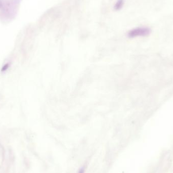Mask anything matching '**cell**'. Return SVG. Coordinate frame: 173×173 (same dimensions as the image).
<instances>
[{
  "instance_id": "1",
  "label": "cell",
  "mask_w": 173,
  "mask_h": 173,
  "mask_svg": "<svg viewBox=\"0 0 173 173\" xmlns=\"http://www.w3.org/2000/svg\"><path fill=\"white\" fill-rule=\"evenodd\" d=\"M151 30L147 27H139L130 30L128 36L129 37L134 38L136 37H145L150 35Z\"/></svg>"
},
{
  "instance_id": "2",
  "label": "cell",
  "mask_w": 173,
  "mask_h": 173,
  "mask_svg": "<svg viewBox=\"0 0 173 173\" xmlns=\"http://www.w3.org/2000/svg\"><path fill=\"white\" fill-rule=\"evenodd\" d=\"M124 5V0H118L114 5V9L116 10H120Z\"/></svg>"
},
{
  "instance_id": "3",
  "label": "cell",
  "mask_w": 173,
  "mask_h": 173,
  "mask_svg": "<svg viewBox=\"0 0 173 173\" xmlns=\"http://www.w3.org/2000/svg\"><path fill=\"white\" fill-rule=\"evenodd\" d=\"M9 67V63H6L2 68L1 69V72H5V71L7 70V69Z\"/></svg>"
},
{
  "instance_id": "4",
  "label": "cell",
  "mask_w": 173,
  "mask_h": 173,
  "mask_svg": "<svg viewBox=\"0 0 173 173\" xmlns=\"http://www.w3.org/2000/svg\"><path fill=\"white\" fill-rule=\"evenodd\" d=\"M84 171H85V169L83 168H81L78 173H84Z\"/></svg>"
}]
</instances>
